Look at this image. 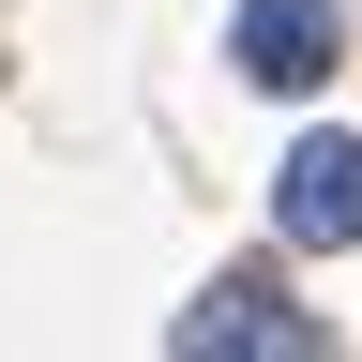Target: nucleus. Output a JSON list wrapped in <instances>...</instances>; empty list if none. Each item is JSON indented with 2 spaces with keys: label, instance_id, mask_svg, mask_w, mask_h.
I'll list each match as a JSON object with an SVG mask.
<instances>
[{
  "label": "nucleus",
  "instance_id": "nucleus-1",
  "mask_svg": "<svg viewBox=\"0 0 362 362\" xmlns=\"http://www.w3.org/2000/svg\"><path fill=\"white\" fill-rule=\"evenodd\" d=\"M166 362H332V332L287 302V272H211V287L181 302Z\"/></svg>",
  "mask_w": 362,
  "mask_h": 362
},
{
  "label": "nucleus",
  "instance_id": "nucleus-2",
  "mask_svg": "<svg viewBox=\"0 0 362 362\" xmlns=\"http://www.w3.org/2000/svg\"><path fill=\"white\" fill-rule=\"evenodd\" d=\"M272 242L287 257H347L362 242V136H287V166H272Z\"/></svg>",
  "mask_w": 362,
  "mask_h": 362
},
{
  "label": "nucleus",
  "instance_id": "nucleus-3",
  "mask_svg": "<svg viewBox=\"0 0 362 362\" xmlns=\"http://www.w3.org/2000/svg\"><path fill=\"white\" fill-rule=\"evenodd\" d=\"M226 61H242L257 90H317L347 61V16L332 0H242V16H226Z\"/></svg>",
  "mask_w": 362,
  "mask_h": 362
}]
</instances>
